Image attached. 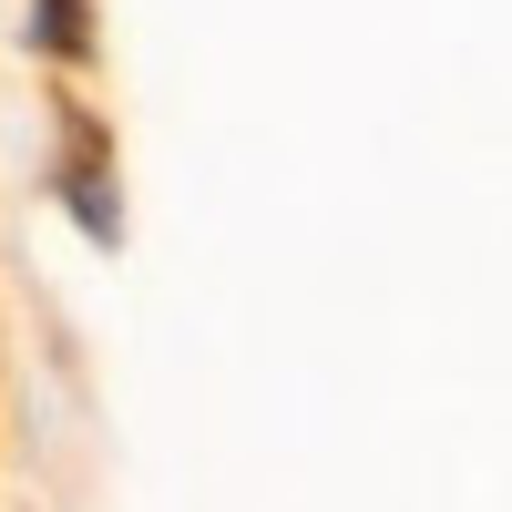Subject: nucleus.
I'll return each mask as SVG.
<instances>
[{
  "instance_id": "f257e3e1",
  "label": "nucleus",
  "mask_w": 512,
  "mask_h": 512,
  "mask_svg": "<svg viewBox=\"0 0 512 512\" xmlns=\"http://www.w3.org/2000/svg\"><path fill=\"white\" fill-rule=\"evenodd\" d=\"M62 205H72V226L93 236V246H113V236H123V205H113V175H103L93 154H72V164H62Z\"/></svg>"
},
{
  "instance_id": "f03ea898",
  "label": "nucleus",
  "mask_w": 512,
  "mask_h": 512,
  "mask_svg": "<svg viewBox=\"0 0 512 512\" xmlns=\"http://www.w3.org/2000/svg\"><path fill=\"white\" fill-rule=\"evenodd\" d=\"M31 52L82 62V0H41V11H31Z\"/></svg>"
}]
</instances>
